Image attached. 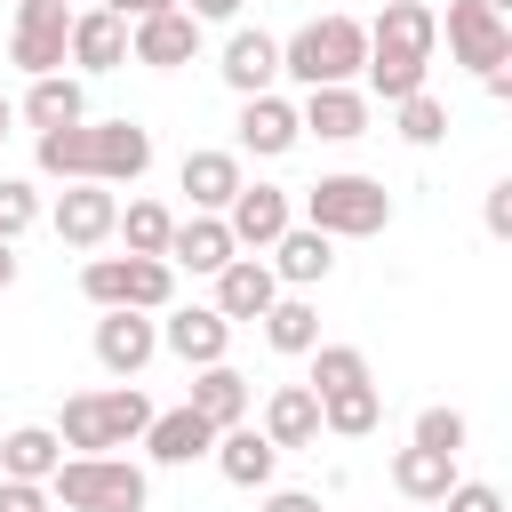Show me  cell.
I'll list each match as a JSON object with an SVG mask.
<instances>
[{
	"label": "cell",
	"mask_w": 512,
	"mask_h": 512,
	"mask_svg": "<svg viewBox=\"0 0 512 512\" xmlns=\"http://www.w3.org/2000/svg\"><path fill=\"white\" fill-rule=\"evenodd\" d=\"M144 168H152V128H136V120L40 128V176H64V184H136Z\"/></svg>",
	"instance_id": "obj_1"
},
{
	"label": "cell",
	"mask_w": 512,
	"mask_h": 512,
	"mask_svg": "<svg viewBox=\"0 0 512 512\" xmlns=\"http://www.w3.org/2000/svg\"><path fill=\"white\" fill-rule=\"evenodd\" d=\"M432 48H440V8H424V0H384V16L368 24V88L384 96V104H400V96H416L424 88V72H432Z\"/></svg>",
	"instance_id": "obj_2"
},
{
	"label": "cell",
	"mask_w": 512,
	"mask_h": 512,
	"mask_svg": "<svg viewBox=\"0 0 512 512\" xmlns=\"http://www.w3.org/2000/svg\"><path fill=\"white\" fill-rule=\"evenodd\" d=\"M360 64H368V24L360 16H312L280 40V72L304 80V88H344V80H360Z\"/></svg>",
	"instance_id": "obj_3"
},
{
	"label": "cell",
	"mask_w": 512,
	"mask_h": 512,
	"mask_svg": "<svg viewBox=\"0 0 512 512\" xmlns=\"http://www.w3.org/2000/svg\"><path fill=\"white\" fill-rule=\"evenodd\" d=\"M144 424H152V400L136 384H112V392H72L56 416V440L72 456H112V448L144 440Z\"/></svg>",
	"instance_id": "obj_4"
},
{
	"label": "cell",
	"mask_w": 512,
	"mask_h": 512,
	"mask_svg": "<svg viewBox=\"0 0 512 512\" xmlns=\"http://www.w3.org/2000/svg\"><path fill=\"white\" fill-rule=\"evenodd\" d=\"M48 504H64V512H144L152 480L128 456H64L48 472Z\"/></svg>",
	"instance_id": "obj_5"
},
{
	"label": "cell",
	"mask_w": 512,
	"mask_h": 512,
	"mask_svg": "<svg viewBox=\"0 0 512 512\" xmlns=\"http://www.w3.org/2000/svg\"><path fill=\"white\" fill-rule=\"evenodd\" d=\"M80 296L96 312H168L176 304V264L168 256H88Z\"/></svg>",
	"instance_id": "obj_6"
},
{
	"label": "cell",
	"mask_w": 512,
	"mask_h": 512,
	"mask_svg": "<svg viewBox=\"0 0 512 512\" xmlns=\"http://www.w3.org/2000/svg\"><path fill=\"white\" fill-rule=\"evenodd\" d=\"M304 224L328 232V240H376L392 224V192L376 176H352V168L320 176V184H304Z\"/></svg>",
	"instance_id": "obj_7"
},
{
	"label": "cell",
	"mask_w": 512,
	"mask_h": 512,
	"mask_svg": "<svg viewBox=\"0 0 512 512\" xmlns=\"http://www.w3.org/2000/svg\"><path fill=\"white\" fill-rule=\"evenodd\" d=\"M440 32H448V56H456L464 72H496V64H512V16L488 8V0H448Z\"/></svg>",
	"instance_id": "obj_8"
},
{
	"label": "cell",
	"mask_w": 512,
	"mask_h": 512,
	"mask_svg": "<svg viewBox=\"0 0 512 512\" xmlns=\"http://www.w3.org/2000/svg\"><path fill=\"white\" fill-rule=\"evenodd\" d=\"M64 40H72V8H64V0H16L8 64H24L32 80H40V72H64Z\"/></svg>",
	"instance_id": "obj_9"
},
{
	"label": "cell",
	"mask_w": 512,
	"mask_h": 512,
	"mask_svg": "<svg viewBox=\"0 0 512 512\" xmlns=\"http://www.w3.org/2000/svg\"><path fill=\"white\" fill-rule=\"evenodd\" d=\"M112 216H120L112 184H64L56 208H48V224H56L64 248H104V240H112Z\"/></svg>",
	"instance_id": "obj_10"
},
{
	"label": "cell",
	"mask_w": 512,
	"mask_h": 512,
	"mask_svg": "<svg viewBox=\"0 0 512 512\" xmlns=\"http://www.w3.org/2000/svg\"><path fill=\"white\" fill-rule=\"evenodd\" d=\"M128 56H136V64H152V72H176V64H192V56H200V16H184V8H160V16L128 24Z\"/></svg>",
	"instance_id": "obj_11"
},
{
	"label": "cell",
	"mask_w": 512,
	"mask_h": 512,
	"mask_svg": "<svg viewBox=\"0 0 512 512\" xmlns=\"http://www.w3.org/2000/svg\"><path fill=\"white\" fill-rule=\"evenodd\" d=\"M224 224H232L240 248H272V240L296 224V200H288L280 184H240V192L224 200Z\"/></svg>",
	"instance_id": "obj_12"
},
{
	"label": "cell",
	"mask_w": 512,
	"mask_h": 512,
	"mask_svg": "<svg viewBox=\"0 0 512 512\" xmlns=\"http://www.w3.org/2000/svg\"><path fill=\"white\" fill-rule=\"evenodd\" d=\"M160 344H168L184 368H208V360L232 352V320H224L216 304H176V312L160 320Z\"/></svg>",
	"instance_id": "obj_13"
},
{
	"label": "cell",
	"mask_w": 512,
	"mask_h": 512,
	"mask_svg": "<svg viewBox=\"0 0 512 512\" xmlns=\"http://www.w3.org/2000/svg\"><path fill=\"white\" fill-rule=\"evenodd\" d=\"M160 352V328H152V312H104L96 320V368L104 376H144V360Z\"/></svg>",
	"instance_id": "obj_14"
},
{
	"label": "cell",
	"mask_w": 512,
	"mask_h": 512,
	"mask_svg": "<svg viewBox=\"0 0 512 512\" xmlns=\"http://www.w3.org/2000/svg\"><path fill=\"white\" fill-rule=\"evenodd\" d=\"M296 128L320 136V144H352V136H368V96H360L352 80H344V88H304Z\"/></svg>",
	"instance_id": "obj_15"
},
{
	"label": "cell",
	"mask_w": 512,
	"mask_h": 512,
	"mask_svg": "<svg viewBox=\"0 0 512 512\" xmlns=\"http://www.w3.org/2000/svg\"><path fill=\"white\" fill-rule=\"evenodd\" d=\"M264 264H272V280H280V288H320V280L336 272V240H328V232H312V224H288V232L272 240V256H264Z\"/></svg>",
	"instance_id": "obj_16"
},
{
	"label": "cell",
	"mask_w": 512,
	"mask_h": 512,
	"mask_svg": "<svg viewBox=\"0 0 512 512\" xmlns=\"http://www.w3.org/2000/svg\"><path fill=\"white\" fill-rule=\"evenodd\" d=\"M208 456H216V472L232 488H272V472H280V448L264 440V424H224Z\"/></svg>",
	"instance_id": "obj_17"
},
{
	"label": "cell",
	"mask_w": 512,
	"mask_h": 512,
	"mask_svg": "<svg viewBox=\"0 0 512 512\" xmlns=\"http://www.w3.org/2000/svg\"><path fill=\"white\" fill-rule=\"evenodd\" d=\"M216 72H224L232 96H264V88L280 80V40L256 32V24H240V32L224 40V64H216Z\"/></svg>",
	"instance_id": "obj_18"
},
{
	"label": "cell",
	"mask_w": 512,
	"mask_h": 512,
	"mask_svg": "<svg viewBox=\"0 0 512 512\" xmlns=\"http://www.w3.org/2000/svg\"><path fill=\"white\" fill-rule=\"evenodd\" d=\"M296 104L288 96H240V152H256V160H280V152H296Z\"/></svg>",
	"instance_id": "obj_19"
},
{
	"label": "cell",
	"mask_w": 512,
	"mask_h": 512,
	"mask_svg": "<svg viewBox=\"0 0 512 512\" xmlns=\"http://www.w3.org/2000/svg\"><path fill=\"white\" fill-rule=\"evenodd\" d=\"M216 280V312L240 328V320H264V304L280 296V280H272V264L264 256H232L224 272H208Z\"/></svg>",
	"instance_id": "obj_20"
},
{
	"label": "cell",
	"mask_w": 512,
	"mask_h": 512,
	"mask_svg": "<svg viewBox=\"0 0 512 512\" xmlns=\"http://www.w3.org/2000/svg\"><path fill=\"white\" fill-rule=\"evenodd\" d=\"M264 440L288 456V448H312L320 440V392L312 384H272L264 392Z\"/></svg>",
	"instance_id": "obj_21"
},
{
	"label": "cell",
	"mask_w": 512,
	"mask_h": 512,
	"mask_svg": "<svg viewBox=\"0 0 512 512\" xmlns=\"http://www.w3.org/2000/svg\"><path fill=\"white\" fill-rule=\"evenodd\" d=\"M208 448H216V424L200 408H152V424H144V456L152 464H192Z\"/></svg>",
	"instance_id": "obj_22"
},
{
	"label": "cell",
	"mask_w": 512,
	"mask_h": 512,
	"mask_svg": "<svg viewBox=\"0 0 512 512\" xmlns=\"http://www.w3.org/2000/svg\"><path fill=\"white\" fill-rule=\"evenodd\" d=\"M64 64H80V72H120V64H128V24H120L112 8H88V16H72Z\"/></svg>",
	"instance_id": "obj_23"
},
{
	"label": "cell",
	"mask_w": 512,
	"mask_h": 512,
	"mask_svg": "<svg viewBox=\"0 0 512 512\" xmlns=\"http://www.w3.org/2000/svg\"><path fill=\"white\" fill-rule=\"evenodd\" d=\"M232 256H240V240H232L224 216H200V208H192V216L168 232V264H184V272H224Z\"/></svg>",
	"instance_id": "obj_24"
},
{
	"label": "cell",
	"mask_w": 512,
	"mask_h": 512,
	"mask_svg": "<svg viewBox=\"0 0 512 512\" xmlns=\"http://www.w3.org/2000/svg\"><path fill=\"white\" fill-rule=\"evenodd\" d=\"M248 400H256V392H248V376H240L232 360L192 368V400H184V408H200L216 432H224V424H248Z\"/></svg>",
	"instance_id": "obj_25"
},
{
	"label": "cell",
	"mask_w": 512,
	"mask_h": 512,
	"mask_svg": "<svg viewBox=\"0 0 512 512\" xmlns=\"http://www.w3.org/2000/svg\"><path fill=\"white\" fill-rule=\"evenodd\" d=\"M176 184L192 192V208H200V216H224V200H232L248 176H240V160H232V152H184Z\"/></svg>",
	"instance_id": "obj_26"
},
{
	"label": "cell",
	"mask_w": 512,
	"mask_h": 512,
	"mask_svg": "<svg viewBox=\"0 0 512 512\" xmlns=\"http://www.w3.org/2000/svg\"><path fill=\"white\" fill-rule=\"evenodd\" d=\"M392 488H400L408 504H440V496L456 488V456H440V448H416V440H408V448L392 456Z\"/></svg>",
	"instance_id": "obj_27"
},
{
	"label": "cell",
	"mask_w": 512,
	"mask_h": 512,
	"mask_svg": "<svg viewBox=\"0 0 512 512\" xmlns=\"http://www.w3.org/2000/svg\"><path fill=\"white\" fill-rule=\"evenodd\" d=\"M56 464H64L56 424H16V432L0 440V480H48Z\"/></svg>",
	"instance_id": "obj_28"
},
{
	"label": "cell",
	"mask_w": 512,
	"mask_h": 512,
	"mask_svg": "<svg viewBox=\"0 0 512 512\" xmlns=\"http://www.w3.org/2000/svg\"><path fill=\"white\" fill-rule=\"evenodd\" d=\"M24 120L32 128H72V120H88V88L72 72H40L32 96H24Z\"/></svg>",
	"instance_id": "obj_29"
},
{
	"label": "cell",
	"mask_w": 512,
	"mask_h": 512,
	"mask_svg": "<svg viewBox=\"0 0 512 512\" xmlns=\"http://www.w3.org/2000/svg\"><path fill=\"white\" fill-rule=\"evenodd\" d=\"M376 424H384V400H376V384L320 392V432H336V440H368Z\"/></svg>",
	"instance_id": "obj_30"
},
{
	"label": "cell",
	"mask_w": 512,
	"mask_h": 512,
	"mask_svg": "<svg viewBox=\"0 0 512 512\" xmlns=\"http://www.w3.org/2000/svg\"><path fill=\"white\" fill-rule=\"evenodd\" d=\"M264 344H272V352H312V344H320V312H312L304 288L264 304Z\"/></svg>",
	"instance_id": "obj_31"
},
{
	"label": "cell",
	"mask_w": 512,
	"mask_h": 512,
	"mask_svg": "<svg viewBox=\"0 0 512 512\" xmlns=\"http://www.w3.org/2000/svg\"><path fill=\"white\" fill-rule=\"evenodd\" d=\"M112 232L128 240V256H168V232H176V216H168L160 200H128V208L112 216Z\"/></svg>",
	"instance_id": "obj_32"
},
{
	"label": "cell",
	"mask_w": 512,
	"mask_h": 512,
	"mask_svg": "<svg viewBox=\"0 0 512 512\" xmlns=\"http://www.w3.org/2000/svg\"><path fill=\"white\" fill-rule=\"evenodd\" d=\"M312 392H344V384H376L368 376V352L360 344H312Z\"/></svg>",
	"instance_id": "obj_33"
},
{
	"label": "cell",
	"mask_w": 512,
	"mask_h": 512,
	"mask_svg": "<svg viewBox=\"0 0 512 512\" xmlns=\"http://www.w3.org/2000/svg\"><path fill=\"white\" fill-rule=\"evenodd\" d=\"M392 112H400V144H416V152H432V144L448 136V104H440L432 88H416V96H400Z\"/></svg>",
	"instance_id": "obj_34"
},
{
	"label": "cell",
	"mask_w": 512,
	"mask_h": 512,
	"mask_svg": "<svg viewBox=\"0 0 512 512\" xmlns=\"http://www.w3.org/2000/svg\"><path fill=\"white\" fill-rule=\"evenodd\" d=\"M40 224V192L24 176H0V240H24Z\"/></svg>",
	"instance_id": "obj_35"
},
{
	"label": "cell",
	"mask_w": 512,
	"mask_h": 512,
	"mask_svg": "<svg viewBox=\"0 0 512 512\" xmlns=\"http://www.w3.org/2000/svg\"><path fill=\"white\" fill-rule=\"evenodd\" d=\"M416 448L464 456V416H456V408H424V416H416Z\"/></svg>",
	"instance_id": "obj_36"
},
{
	"label": "cell",
	"mask_w": 512,
	"mask_h": 512,
	"mask_svg": "<svg viewBox=\"0 0 512 512\" xmlns=\"http://www.w3.org/2000/svg\"><path fill=\"white\" fill-rule=\"evenodd\" d=\"M440 512H504V488H488V480H456V488L440 496Z\"/></svg>",
	"instance_id": "obj_37"
},
{
	"label": "cell",
	"mask_w": 512,
	"mask_h": 512,
	"mask_svg": "<svg viewBox=\"0 0 512 512\" xmlns=\"http://www.w3.org/2000/svg\"><path fill=\"white\" fill-rule=\"evenodd\" d=\"M0 512H48V480H0Z\"/></svg>",
	"instance_id": "obj_38"
},
{
	"label": "cell",
	"mask_w": 512,
	"mask_h": 512,
	"mask_svg": "<svg viewBox=\"0 0 512 512\" xmlns=\"http://www.w3.org/2000/svg\"><path fill=\"white\" fill-rule=\"evenodd\" d=\"M480 216H488V232H496V240H512V176H496V184H488V208H480Z\"/></svg>",
	"instance_id": "obj_39"
},
{
	"label": "cell",
	"mask_w": 512,
	"mask_h": 512,
	"mask_svg": "<svg viewBox=\"0 0 512 512\" xmlns=\"http://www.w3.org/2000/svg\"><path fill=\"white\" fill-rule=\"evenodd\" d=\"M176 8H184V16H200V24H232L248 0H176Z\"/></svg>",
	"instance_id": "obj_40"
},
{
	"label": "cell",
	"mask_w": 512,
	"mask_h": 512,
	"mask_svg": "<svg viewBox=\"0 0 512 512\" xmlns=\"http://www.w3.org/2000/svg\"><path fill=\"white\" fill-rule=\"evenodd\" d=\"M264 512H320V496H304V488H272Z\"/></svg>",
	"instance_id": "obj_41"
},
{
	"label": "cell",
	"mask_w": 512,
	"mask_h": 512,
	"mask_svg": "<svg viewBox=\"0 0 512 512\" xmlns=\"http://www.w3.org/2000/svg\"><path fill=\"white\" fill-rule=\"evenodd\" d=\"M120 24H144V16H160V8H176V0H104Z\"/></svg>",
	"instance_id": "obj_42"
},
{
	"label": "cell",
	"mask_w": 512,
	"mask_h": 512,
	"mask_svg": "<svg viewBox=\"0 0 512 512\" xmlns=\"http://www.w3.org/2000/svg\"><path fill=\"white\" fill-rule=\"evenodd\" d=\"M8 280H16V256H8V240H0V288H8Z\"/></svg>",
	"instance_id": "obj_43"
},
{
	"label": "cell",
	"mask_w": 512,
	"mask_h": 512,
	"mask_svg": "<svg viewBox=\"0 0 512 512\" xmlns=\"http://www.w3.org/2000/svg\"><path fill=\"white\" fill-rule=\"evenodd\" d=\"M8 120H16V104H8V96H0V144H8Z\"/></svg>",
	"instance_id": "obj_44"
},
{
	"label": "cell",
	"mask_w": 512,
	"mask_h": 512,
	"mask_svg": "<svg viewBox=\"0 0 512 512\" xmlns=\"http://www.w3.org/2000/svg\"><path fill=\"white\" fill-rule=\"evenodd\" d=\"M488 8H512V0H488Z\"/></svg>",
	"instance_id": "obj_45"
},
{
	"label": "cell",
	"mask_w": 512,
	"mask_h": 512,
	"mask_svg": "<svg viewBox=\"0 0 512 512\" xmlns=\"http://www.w3.org/2000/svg\"><path fill=\"white\" fill-rule=\"evenodd\" d=\"M416 512H440V504H416Z\"/></svg>",
	"instance_id": "obj_46"
}]
</instances>
